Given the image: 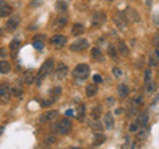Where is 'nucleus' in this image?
I'll list each match as a JSON object with an SVG mask.
<instances>
[{"label":"nucleus","mask_w":159,"mask_h":149,"mask_svg":"<svg viewBox=\"0 0 159 149\" xmlns=\"http://www.w3.org/2000/svg\"><path fill=\"white\" fill-rule=\"evenodd\" d=\"M152 44H154V47H155V48H159V32L154 35V37H152Z\"/></svg>","instance_id":"nucleus-41"},{"label":"nucleus","mask_w":159,"mask_h":149,"mask_svg":"<svg viewBox=\"0 0 159 149\" xmlns=\"http://www.w3.org/2000/svg\"><path fill=\"white\" fill-rule=\"evenodd\" d=\"M98 92V87H97V83H93V84H89L86 87V96L88 97H93L96 96Z\"/></svg>","instance_id":"nucleus-16"},{"label":"nucleus","mask_w":159,"mask_h":149,"mask_svg":"<svg viewBox=\"0 0 159 149\" xmlns=\"http://www.w3.org/2000/svg\"><path fill=\"white\" fill-rule=\"evenodd\" d=\"M123 13H125L127 22H130V23H139V20H141V17H139L138 12L134 8H131V7H127Z\"/></svg>","instance_id":"nucleus-8"},{"label":"nucleus","mask_w":159,"mask_h":149,"mask_svg":"<svg viewBox=\"0 0 159 149\" xmlns=\"http://www.w3.org/2000/svg\"><path fill=\"white\" fill-rule=\"evenodd\" d=\"M34 79H36V77L33 76L32 71H29V72H28V73L25 74V83H27V84H32V83H33V80H34Z\"/></svg>","instance_id":"nucleus-39"},{"label":"nucleus","mask_w":159,"mask_h":149,"mask_svg":"<svg viewBox=\"0 0 159 149\" xmlns=\"http://www.w3.org/2000/svg\"><path fill=\"white\" fill-rule=\"evenodd\" d=\"M90 55H92L93 59H96V60H102V52L99 48H92Z\"/></svg>","instance_id":"nucleus-27"},{"label":"nucleus","mask_w":159,"mask_h":149,"mask_svg":"<svg viewBox=\"0 0 159 149\" xmlns=\"http://www.w3.org/2000/svg\"><path fill=\"white\" fill-rule=\"evenodd\" d=\"M11 71V64H9L7 60H2L0 61V73L6 74Z\"/></svg>","instance_id":"nucleus-20"},{"label":"nucleus","mask_w":159,"mask_h":149,"mask_svg":"<svg viewBox=\"0 0 159 149\" xmlns=\"http://www.w3.org/2000/svg\"><path fill=\"white\" fill-rule=\"evenodd\" d=\"M107 2H111V0H107Z\"/></svg>","instance_id":"nucleus-52"},{"label":"nucleus","mask_w":159,"mask_h":149,"mask_svg":"<svg viewBox=\"0 0 159 149\" xmlns=\"http://www.w3.org/2000/svg\"><path fill=\"white\" fill-rule=\"evenodd\" d=\"M2 35H3V29L0 28V36H2Z\"/></svg>","instance_id":"nucleus-51"},{"label":"nucleus","mask_w":159,"mask_h":149,"mask_svg":"<svg viewBox=\"0 0 159 149\" xmlns=\"http://www.w3.org/2000/svg\"><path fill=\"white\" fill-rule=\"evenodd\" d=\"M151 77H152L151 69H146V71H145V79H143V81H145V85L151 81Z\"/></svg>","instance_id":"nucleus-34"},{"label":"nucleus","mask_w":159,"mask_h":149,"mask_svg":"<svg viewBox=\"0 0 159 149\" xmlns=\"http://www.w3.org/2000/svg\"><path fill=\"white\" fill-rule=\"evenodd\" d=\"M7 51H6V48H0V56L2 57H7Z\"/></svg>","instance_id":"nucleus-46"},{"label":"nucleus","mask_w":159,"mask_h":149,"mask_svg":"<svg viewBox=\"0 0 159 149\" xmlns=\"http://www.w3.org/2000/svg\"><path fill=\"white\" fill-rule=\"evenodd\" d=\"M54 8H56L57 12H66L68 11V4L65 2H57Z\"/></svg>","instance_id":"nucleus-25"},{"label":"nucleus","mask_w":159,"mask_h":149,"mask_svg":"<svg viewBox=\"0 0 159 149\" xmlns=\"http://www.w3.org/2000/svg\"><path fill=\"white\" fill-rule=\"evenodd\" d=\"M113 73H114V76L116 77H121L122 76V69H119V68H113Z\"/></svg>","instance_id":"nucleus-42"},{"label":"nucleus","mask_w":159,"mask_h":149,"mask_svg":"<svg viewBox=\"0 0 159 149\" xmlns=\"http://www.w3.org/2000/svg\"><path fill=\"white\" fill-rule=\"evenodd\" d=\"M20 40L19 39H13V40L9 43V49H11V51H17V49L20 48Z\"/></svg>","instance_id":"nucleus-32"},{"label":"nucleus","mask_w":159,"mask_h":149,"mask_svg":"<svg viewBox=\"0 0 159 149\" xmlns=\"http://www.w3.org/2000/svg\"><path fill=\"white\" fill-rule=\"evenodd\" d=\"M3 6H6V2H4V0H0V8H2Z\"/></svg>","instance_id":"nucleus-49"},{"label":"nucleus","mask_w":159,"mask_h":149,"mask_svg":"<svg viewBox=\"0 0 159 149\" xmlns=\"http://www.w3.org/2000/svg\"><path fill=\"white\" fill-rule=\"evenodd\" d=\"M33 47L36 49H39V51H41V49L44 48V43L41 40H34L33 41Z\"/></svg>","instance_id":"nucleus-40"},{"label":"nucleus","mask_w":159,"mask_h":149,"mask_svg":"<svg viewBox=\"0 0 159 149\" xmlns=\"http://www.w3.org/2000/svg\"><path fill=\"white\" fill-rule=\"evenodd\" d=\"M53 65H54L53 59H47V60L43 63L41 68H40V69H39V72H37L36 79H34V81H36V85H37V87L41 85V81L48 76L49 73H52V71H53Z\"/></svg>","instance_id":"nucleus-1"},{"label":"nucleus","mask_w":159,"mask_h":149,"mask_svg":"<svg viewBox=\"0 0 159 149\" xmlns=\"http://www.w3.org/2000/svg\"><path fill=\"white\" fill-rule=\"evenodd\" d=\"M19 24H20V17L19 16H12L9 20H7L6 28H7V31L13 32V31H16V28L19 27Z\"/></svg>","instance_id":"nucleus-10"},{"label":"nucleus","mask_w":159,"mask_h":149,"mask_svg":"<svg viewBox=\"0 0 159 149\" xmlns=\"http://www.w3.org/2000/svg\"><path fill=\"white\" fill-rule=\"evenodd\" d=\"M72 74L76 79H80V80H85V79L90 74V67L88 64H78L76 65V68L73 69Z\"/></svg>","instance_id":"nucleus-2"},{"label":"nucleus","mask_w":159,"mask_h":149,"mask_svg":"<svg viewBox=\"0 0 159 149\" xmlns=\"http://www.w3.org/2000/svg\"><path fill=\"white\" fill-rule=\"evenodd\" d=\"M52 103H53V100H41V107H44V108L49 107Z\"/></svg>","instance_id":"nucleus-44"},{"label":"nucleus","mask_w":159,"mask_h":149,"mask_svg":"<svg viewBox=\"0 0 159 149\" xmlns=\"http://www.w3.org/2000/svg\"><path fill=\"white\" fill-rule=\"evenodd\" d=\"M85 105H84V104H81V105H80L78 108H77V118L80 121H84L85 120Z\"/></svg>","instance_id":"nucleus-24"},{"label":"nucleus","mask_w":159,"mask_h":149,"mask_svg":"<svg viewBox=\"0 0 159 149\" xmlns=\"http://www.w3.org/2000/svg\"><path fill=\"white\" fill-rule=\"evenodd\" d=\"M105 22H106V15L103 12L97 11L93 13V16H92V26L93 27H101L105 24Z\"/></svg>","instance_id":"nucleus-6"},{"label":"nucleus","mask_w":159,"mask_h":149,"mask_svg":"<svg viewBox=\"0 0 159 149\" xmlns=\"http://www.w3.org/2000/svg\"><path fill=\"white\" fill-rule=\"evenodd\" d=\"M93 81L94 83H102V76H101V74H94V76H93Z\"/></svg>","instance_id":"nucleus-43"},{"label":"nucleus","mask_w":159,"mask_h":149,"mask_svg":"<svg viewBox=\"0 0 159 149\" xmlns=\"http://www.w3.org/2000/svg\"><path fill=\"white\" fill-rule=\"evenodd\" d=\"M69 2H70V0H69Z\"/></svg>","instance_id":"nucleus-53"},{"label":"nucleus","mask_w":159,"mask_h":149,"mask_svg":"<svg viewBox=\"0 0 159 149\" xmlns=\"http://www.w3.org/2000/svg\"><path fill=\"white\" fill-rule=\"evenodd\" d=\"M43 3H44V0H32V2L29 3V6H28V7L31 8V9H33V8H37V7H40Z\"/></svg>","instance_id":"nucleus-35"},{"label":"nucleus","mask_w":159,"mask_h":149,"mask_svg":"<svg viewBox=\"0 0 159 149\" xmlns=\"http://www.w3.org/2000/svg\"><path fill=\"white\" fill-rule=\"evenodd\" d=\"M49 41H51L52 46H54L56 48H62L64 46H66V41L68 39L64 36V35H54L49 39Z\"/></svg>","instance_id":"nucleus-7"},{"label":"nucleus","mask_w":159,"mask_h":149,"mask_svg":"<svg viewBox=\"0 0 159 149\" xmlns=\"http://www.w3.org/2000/svg\"><path fill=\"white\" fill-rule=\"evenodd\" d=\"M9 95H11V91L8 89V85L7 84H3L0 87V100L3 103H7L9 100Z\"/></svg>","instance_id":"nucleus-12"},{"label":"nucleus","mask_w":159,"mask_h":149,"mask_svg":"<svg viewBox=\"0 0 159 149\" xmlns=\"http://www.w3.org/2000/svg\"><path fill=\"white\" fill-rule=\"evenodd\" d=\"M68 23V16H60L58 19H56V26L58 28H62L64 26H66Z\"/></svg>","instance_id":"nucleus-30"},{"label":"nucleus","mask_w":159,"mask_h":149,"mask_svg":"<svg viewBox=\"0 0 159 149\" xmlns=\"http://www.w3.org/2000/svg\"><path fill=\"white\" fill-rule=\"evenodd\" d=\"M73 113H74V112H73V109H69V111H66V112H65V116L72 117V116H73Z\"/></svg>","instance_id":"nucleus-47"},{"label":"nucleus","mask_w":159,"mask_h":149,"mask_svg":"<svg viewBox=\"0 0 159 149\" xmlns=\"http://www.w3.org/2000/svg\"><path fill=\"white\" fill-rule=\"evenodd\" d=\"M68 73H69V68L66 64H58V67L56 69V77L58 79V80H62V79H65L68 76Z\"/></svg>","instance_id":"nucleus-9"},{"label":"nucleus","mask_w":159,"mask_h":149,"mask_svg":"<svg viewBox=\"0 0 159 149\" xmlns=\"http://www.w3.org/2000/svg\"><path fill=\"white\" fill-rule=\"evenodd\" d=\"M84 32H85V27H84L82 24L76 23L72 27V35H74V36H80V35H82Z\"/></svg>","instance_id":"nucleus-18"},{"label":"nucleus","mask_w":159,"mask_h":149,"mask_svg":"<svg viewBox=\"0 0 159 149\" xmlns=\"http://www.w3.org/2000/svg\"><path fill=\"white\" fill-rule=\"evenodd\" d=\"M114 103H116V99H114V97H111V96H109L107 99H106V104H107V105H113V104Z\"/></svg>","instance_id":"nucleus-45"},{"label":"nucleus","mask_w":159,"mask_h":149,"mask_svg":"<svg viewBox=\"0 0 159 149\" xmlns=\"http://www.w3.org/2000/svg\"><path fill=\"white\" fill-rule=\"evenodd\" d=\"M118 52L121 53L123 57H127L129 55H130V51H129V48H127L125 41H119L118 43Z\"/></svg>","instance_id":"nucleus-17"},{"label":"nucleus","mask_w":159,"mask_h":149,"mask_svg":"<svg viewBox=\"0 0 159 149\" xmlns=\"http://www.w3.org/2000/svg\"><path fill=\"white\" fill-rule=\"evenodd\" d=\"M56 141H57L56 137L52 136V135H49V136H47L45 138H44V145H52V144H54Z\"/></svg>","instance_id":"nucleus-33"},{"label":"nucleus","mask_w":159,"mask_h":149,"mask_svg":"<svg viewBox=\"0 0 159 149\" xmlns=\"http://www.w3.org/2000/svg\"><path fill=\"white\" fill-rule=\"evenodd\" d=\"M121 112H122V109H117V111H116L117 115H119V113H121Z\"/></svg>","instance_id":"nucleus-50"},{"label":"nucleus","mask_w":159,"mask_h":149,"mask_svg":"<svg viewBox=\"0 0 159 149\" xmlns=\"http://www.w3.org/2000/svg\"><path fill=\"white\" fill-rule=\"evenodd\" d=\"M89 127H90L94 132H102L103 128H105L101 124V121L98 120V118H92V120L89 121Z\"/></svg>","instance_id":"nucleus-14"},{"label":"nucleus","mask_w":159,"mask_h":149,"mask_svg":"<svg viewBox=\"0 0 159 149\" xmlns=\"http://www.w3.org/2000/svg\"><path fill=\"white\" fill-rule=\"evenodd\" d=\"M106 140V136L105 135H101V133H97L96 136H94V142H93V145L94 147H98V145H101V144H103Z\"/></svg>","instance_id":"nucleus-23"},{"label":"nucleus","mask_w":159,"mask_h":149,"mask_svg":"<svg viewBox=\"0 0 159 149\" xmlns=\"http://www.w3.org/2000/svg\"><path fill=\"white\" fill-rule=\"evenodd\" d=\"M107 51H109V56H111L113 59H116L117 56H118V53H117V49H116V47L114 46H109V48H107Z\"/></svg>","instance_id":"nucleus-36"},{"label":"nucleus","mask_w":159,"mask_h":149,"mask_svg":"<svg viewBox=\"0 0 159 149\" xmlns=\"http://www.w3.org/2000/svg\"><path fill=\"white\" fill-rule=\"evenodd\" d=\"M9 91H11V95L15 96V97H21L24 95V89L20 85H17V84H16V85H13V87H11Z\"/></svg>","instance_id":"nucleus-19"},{"label":"nucleus","mask_w":159,"mask_h":149,"mask_svg":"<svg viewBox=\"0 0 159 149\" xmlns=\"http://www.w3.org/2000/svg\"><path fill=\"white\" fill-rule=\"evenodd\" d=\"M155 89H157V84L155 83L150 81L148 84H146V93H147V95H151V93H154V92H155Z\"/></svg>","instance_id":"nucleus-31"},{"label":"nucleus","mask_w":159,"mask_h":149,"mask_svg":"<svg viewBox=\"0 0 159 149\" xmlns=\"http://www.w3.org/2000/svg\"><path fill=\"white\" fill-rule=\"evenodd\" d=\"M114 23H116V26L118 27V29H121V31H123V29L127 28V19L125 16V13L122 12H117L116 15H114Z\"/></svg>","instance_id":"nucleus-5"},{"label":"nucleus","mask_w":159,"mask_h":149,"mask_svg":"<svg viewBox=\"0 0 159 149\" xmlns=\"http://www.w3.org/2000/svg\"><path fill=\"white\" fill-rule=\"evenodd\" d=\"M89 48V43L86 39H78L70 44V51L72 52H82Z\"/></svg>","instance_id":"nucleus-4"},{"label":"nucleus","mask_w":159,"mask_h":149,"mask_svg":"<svg viewBox=\"0 0 159 149\" xmlns=\"http://www.w3.org/2000/svg\"><path fill=\"white\" fill-rule=\"evenodd\" d=\"M137 121L139 123V125H141L142 128H146L147 123H148V115H147V113H141V115L138 116Z\"/></svg>","instance_id":"nucleus-21"},{"label":"nucleus","mask_w":159,"mask_h":149,"mask_svg":"<svg viewBox=\"0 0 159 149\" xmlns=\"http://www.w3.org/2000/svg\"><path fill=\"white\" fill-rule=\"evenodd\" d=\"M154 55H155V57H157L158 60H159V48H157L155 51H154Z\"/></svg>","instance_id":"nucleus-48"},{"label":"nucleus","mask_w":159,"mask_h":149,"mask_svg":"<svg viewBox=\"0 0 159 149\" xmlns=\"http://www.w3.org/2000/svg\"><path fill=\"white\" fill-rule=\"evenodd\" d=\"M58 116V112L57 111H49L47 113L40 116V123H48V121H52L53 118H56Z\"/></svg>","instance_id":"nucleus-11"},{"label":"nucleus","mask_w":159,"mask_h":149,"mask_svg":"<svg viewBox=\"0 0 159 149\" xmlns=\"http://www.w3.org/2000/svg\"><path fill=\"white\" fill-rule=\"evenodd\" d=\"M12 13V7L11 6H3L2 8H0V17H7L9 16V15Z\"/></svg>","instance_id":"nucleus-22"},{"label":"nucleus","mask_w":159,"mask_h":149,"mask_svg":"<svg viewBox=\"0 0 159 149\" xmlns=\"http://www.w3.org/2000/svg\"><path fill=\"white\" fill-rule=\"evenodd\" d=\"M158 59L155 57V55H151L150 56V59H148V65L150 67H157L158 65Z\"/></svg>","instance_id":"nucleus-38"},{"label":"nucleus","mask_w":159,"mask_h":149,"mask_svg":"<svg viewBox=\"0 0 159 149\" xmlns=\"http://www.w3.org/2000/svg\"><path fill=\"white\" fill-rule=\"evenodd\" d=\"M102 113V107L101 105H96L92 109V118H99Z\"/></svg>","instance_id":"nucleus-28"},{"label":"nucleus","mask_w":159,"mask_h":149,"mask_svg":"<svg viewBox=\"0 0 159 149\" xmlns=\"http://www.w3.org/2000/svg\"><path fill=\"white\" fill-rule=\"evenodd\" d=\"M139 123L138 121H134V123H131L130 124V127H129V131H130L131 133H135V132H138V129H139Z\"/></svg>","instance_id":"nucleus-37"},{"label":"nucleus","mask_w":159,"mask_h":149,"mask_svg":"<svg viewBox=\"0 0 159 149\" xmlns=\"http://www.w3.org/2000/svg\"><path fill=\"white\" fill-rule=\"evenodd\" d=\"M117 93L121 99H126L129 96V93H130V89H129V87L126 84H119L117 87Z\"/></svg>","instance_id":"nucleus-13"},{"label":"nucleus","mask_w":159,"mask_h":149,"mask_svg":"<svg viewBox=\"0 0 159 149\" xmlns=\"http://www.w3.org/2000/svg\"><path fill=\"white\" fill-rule=\"evenodd\" d=\"M103 125H105V128L109 129V131H111L114 128V117L110 112L106 113L105 117H103Z\"/></svg>","instance_id":"nucleus-15"},{"label":"nucleus","mask_w":159,"mask_h":149,"mask_svg":"<svg viewBox=\"0 0 159 149\" xmlns=\"http://www.w3.org/2000/svg\"><path fill=\"white\" fill-rule=\"evenodd\" d=\"M131 105L134 107V108H138V107H141V105H143V96H141V95H138V96H135L131 100Z\"/></svg>","instance_id":"nucleus-26"},{"label":"nucleus","mask_w":159,"mask_h":149,"mask_svg":"<svg viewBox=\"0 0 159 149\" xmlns=\"http://www.w3.org/2000/svg\"><path fill=\"white\" fill-rule=\"evenodd\" d=\"M51 95H52V100H57V99L60 97V95H61V87H54L52 91H51Z\"/></svg>","instance_id":"nucleus-29"},{"label":"nucleus","mask_w":159,"mask_h":149,"mask_svg":"<svg viewBox=\"0 0 159 149\" xmlns=\"http://www.w3.org/2000/svg\"><path fill=\"white\" fill-rule=\"evenodd\" d=\"M70 128H72V123H70V120H68V118H62V120H60L57 124H54L52 127L53 131L58 132L60 135H66V133L70 131Z\"/></svg>","instance_id":"nucleus-3"}]
</instances>
